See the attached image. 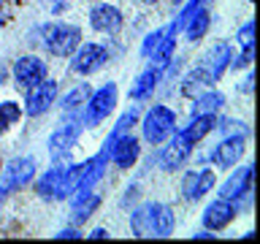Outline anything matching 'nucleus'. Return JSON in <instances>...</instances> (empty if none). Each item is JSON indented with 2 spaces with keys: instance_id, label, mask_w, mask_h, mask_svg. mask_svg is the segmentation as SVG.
Instances as JSON below:
<instances>
[{
  "instance_id": "nucleus-1",
  "label": "nucleus",
  "mask_w": 260,
  "mask_h": 244,
  "mask_svg": "<svg viewBox=\"0 0 260 244\" xmlns=\"http://www.w3.org/2000/svg\"><path fill=\"white\" fill-rule=\"evenodd\" d=\"M130 228H133V236H160V239H166V236L174 233L176 228V217L174 211H171L168 203H144V206H138L133 215H130Z\"/></svg>"
},
{
  "instance_id": "nucleus-2",
  "label": "nucleus",
  "mask_w": 260,
  "mask_h": 244,
  "mask_svg": "<svg viewBox=\"0 0 260 244\" xmlns=\"http://www.w3.org/2000/svg\"><path fill=\"white\" fill-rule=\"evenodd\" d=\"M174 130H176V114H174V109H168L162 103L152 106L141 119L144 141H149L152 146H160L162 141H168Z\"/></svg>"
},
{
  "instance_id": "nucleus-3",
  "label": "nucleus",
  "mask_w": 260,
  "mask_h": 244,
  "mask_svg": "<svg viewBox=\"0 0 260 244\" xmlns=\"http://www.w3.org/2000/svg\"><path fill=\"white\" fill-rule=\"evenodd\" d=\"M81 128H84V111L68 114V122L49 136V155H52V160H71V152L81 136Z\"/></svg>"
},
{
  "instance_id": "nucleus-4",
  "label": "nucleus",
  "mask_w": 260,
  "mask_h": 244,
  "mask_svg": "<svg viewBox=\"0 0 260 244\" xmlns=\"http://www.w3.org/2000/svg\"><path fill=\"white\" fill-rule=\"evenodd\" d=\"M81 44V30L68 22H54L44 30V46L54 57H71Z\"/></svg>"
},
{
  "instance_id": "nucleus-5",
  "label": "nucleus",
  "mask_w": 260,
  "mask_h": 244,
  "mask_svg": "<svg viewBox=\"0 0 260 244\" xmlns=\"http://www.w3.org/2000/svg\"><path fill=\"white\" fill-rule=\"evenodd\" d=\"M117 106V84L114 81H106L101 89H92L89 101L84 103V125L95 128L109 117Z\"/></svg>"
},
{
  "instance_id": "nucleus-6",
  "label": "nucleus",
  "mask_w": 260,
  "mask_h": 244,
  "mask_svg": "<svg viewBox=\"0 0 260 244\" xmlns=\"http://www.w3.org/2000/svg\"><path fill=\"white\" fill-rule=\"evenodd\" d=\"M57 81L54 79H41L38 84L27 87V95H24V114L27 117H41L52 109V103L57 101Z\"/></svg>"
},
{
  "instance_id": "nucleus-7",
  "label": "nucleus",
  "mask_w": 260,
  "mask_h": 244,
  "mask_svg": "<svg viewBox=\"0 0 260 244\" xmlns=\"http://www.w3.org/2000/svg\"><path fill=\"white\" fill-rule=\"evenodd\" d=\"M71 71L73 73H81V76H89V73L101 71L106 60H109V52H106V46L101 44H92V41H87V44H79L76 52L71 54Z\"/></svg>"
},
{
  "instance_id": "nucleus-8",
  "label": "nucleus",
  "mask_w": 260,
  "mask_h": 244,
  "mask_svg": "<svg viewBox=\"0 0 260 244\" xmlns=\"http://www.w3.org/2000/svg\"><path fill=\"white\" fill-rule=\"evenodd\" d=\"M0 176H3V182H0V185H3L8 193L22 190V187L30 185L32 176H36V160H32V158H14L8 166H3Z\"/></svg>"
},
{
  "instance_id": "nucleus-9",
  "label": "nucleus",
  "mask_w": 260,
  "mask_h": 244,
  "mask_svg": "<svg viewBox=\"0 0 260 244\" xmlns=\"http://www.w3.org/2000/svg\"><path fill=\"white\" fill-rule=\"evenodd\" d=\"M106 155H109V160L117 168H133L136 160L141 158V141H138L136 136H130V133H122L111 141Z\"/></svg>"
},
{
  "instance_id": "nucleus-10",
  "label": "nucleus",
  "mask_w": 260,
  "mask_h": 244,
  "mask_svg": "<svg viewBox=\"0 0 260 244\" xmlns=\"http://www.w3.org/2000/svg\"><path fill=\"white\" fill-rule=\"evenodd\" d=\"M11 76L19 87L27 89L32 84H38L41 79H46V63L36 54H22V57H16V63L11 68Z\"/></svg>"
},
{
  "instance_id": "nucleus-11",
  "label": "nucleus",
  "mask_w": 260,
  "mask_h": 244,
  "mask_svg": "<svg viewBox=\"0 0 260 244\" xmlns=\"http://www.w3.org/2000/svg\"><path fill=\"white\" fill-rule=\"evenodd\" d=\"M217 174L211 168H195L182 176V195L184 201H201L209 190H214Z\"/></svg>"
},
{
  "instance_id": "nucleus-12",
  "label": "nucleus",
  "mask_w": 260,
  "mask_h": 244,
  "mask_svg": "<svg viewBox=\"0 0 260 244\" xmlns=\"http://www.w3.org/2000/svg\"><path fill=\"white\" fill-rule=\"evenodd\" d=\"M236 215H239L236 201L217 198L206 206V211H203V228H206V231H225V228L236 220Z\"/></svg>"
},
{
  "instance_id": "nucleus-13",
  "label": "nucleus",
  "mask_w": 260,
  "mask_h": 244,
  "mask_svg": "<svg viewBox=\"0 0 260 244\" xmlns=\"http://www.w3.org/2000/svg\"><path fill=\"white\" fill-rule=\"evenodd\" d=\"M171 136H174V138H171V141L160 149V168H162V171H176V168H182L184 163H187V158H190V152H192V144L187 141V138L179 133V130H174Z\"/></svg>"
},
{
  "instance_id": "nucleus-14",
  "label": "nucleus",
  "mask_w": 260,
  "mask_h": 244,
  "mask_svg": "<svg viewBox=\"0 0 260 244\" xmlns=\"http://www.w3.org/2000/svg\"><path fill=\"white\" fill-rule=\"evenodd\" d=\"M252 176H255L252 166H244L239 171H233V174L222 182V187H219V198H228V201L249 198V193H252Z\"/></svg>"
},
{
  "instance_id": "nucleus-15",
  "label": "nucleus",
  "mask_w": 260,
  "mask_h": 244,
  "mask_svg": "<svg viewBox=\"0 0 260 244\" xmlns=\"http://www.w3.org/2000/svg\"><path fill=\"white\" fill-rule=\"evenodd\" d=\"M244 155V133H233V136H225L222 141L217 144L214 155H211V160H214L217 168H233L236 163L241 160Z\"/></svg>"
},
{
  "instance_id": "nucleus-16",
  "label": "nucleus",
  "mask_w": 260,
  "mask_h": 244,
  "mask_svg": "<svg viewBox=\"0 0 260 244\" xmlns=\"http://www.w3.org/2000/svg\"><path fill=\"white\" fill-rule=\"evenodd\" d=\"M89 24H92V30L98 33H119L122 27V11L117 6H109V3H98L92 11H89Z\"/></svg>"
},
{
  "instance_id": "nucleus-17",
  "label": "nucleus",
  "mask_w": 260,
  "mask_h": 244,
  "mask_svg": "<svg viewBox=\"0 0 260 244\" xmlns=\"http://www.w3.org/2000/svg\"><path fill=\"white\" fill-rule=\"evenodd\" d=\"M231 60H233L231 44H228V41H219V44H214L206 54H203V63H201V65L209 71L211 81H219V76H222L225 68L231 65Z\"/></svg>"
},
{
  "instance_id": "nucleus-18",
  "label": "nucleus",
  "mask_w": 260,
  "mask_h": 244,
  "mask_svg": "<svg viewBox=\"0 0 260 244\" xmlns=\"http://www.w3.org/2000/svg\"><path fill=\"white\" fill-rule=\"evenodd\" d=\"M214 128H217V114H192L190 125H184L179 133H182L187 141L195 146L198 141H203V138H206Z\"/></svg>"
},
{
  "instance_id": "nucleus-19",
  "label": "nucleus",
  "mask_w": 260,
  "mask_h": 244,
  "mask_svg": "<svg viewBox=\"0 0 260 244\" xmlns=\"http://www.w3.org/2000/svg\"><path fill=\"white\" fill-rule=\"evenodd\" d=\"M98 206H101V195L98 193H73L71 195V209H73V215H71V220L73 223H84V220H89L98 211Z\"/></svg>"
},
{
  "instance_id": "nucleus-20",
  "label": "nucleus",
  "mask_w": 260,
  "mask_h": 244,
  "mask_svg": "<svg viewBox=\"0 0 260 244\" xmlns=\"http://www.w3.org/2000/svg\"><path fill=\"white\" fill-rule=\"evenodd\" d=\"M157 81H160V68L141 71V73H138V79L133 81V87H130V98H133V101H146V98H152Z\"/></svg>"
},
{
  "instance_id": "nucleus-21",
  "label": "nucleus",
  "mask_w": 260,
  "mask_h": 244,
  "mask_svg": "<svg viewBox=\"0 0 260 244\" xmlns=\"http://www.w3.org/2000/svg\"><path fill=\"white\" fill-rule=\"evenodd\" d=\"M225 106V95L217 93V89H206V93H198L192 98L190 114H217Z\"/></svg>"
},
{
  "instance_id": "nucleus-22",
  "label": "nucleus",
  "mask_w": 260,
  "mask_h": 244,
  "mask_svg": "<svg viewBox=\"0 0 260 244\" xmlns=\"http://www.w3.org/2000/svg\"><path fill=\"white\" fill-rule=\"evenodd\" d=\"M65 163H71V160H54V166L36 182V193H38L44 201H54V190H57V182H60V174H62V166H65Z\"/></svg>"
},
{
  "instance_id": "nucleus-23",
  "label": "nucleus",
  "mask_w": 260,
  "mask_h": 244,
  "mask_svg": "<svg viewBox=\"0 0 260 244\" xmlns=\"http://www.w3.org/2000/svg\"><path fill=\"white\" fill-rule=\"evenodd\" d=\"M214 81H211V76H209V71L203 68V65H198L195 71H190L187 76L182 79V93L187 95V98H195L198 93H203L206 87H211Z\"/></svg>"
},
{
  "instance_id": "nucleus-24",
  "label": "nucleus",
  "mask_w": 260,
  "mask_h": 244,
  "mask_svg": "<svg viewBox=\"0 0 260 244\" xmlns=\"http://www.w3.org/2000/svg\"><path fill=\"white\" fill-rule=\"evenodd\" d=\"M209 27H211V14H209L206 6H201L198 11L190 16V22L184 24V33H187V38H190L192 44H195V41H201L203 36H206Z\"/></svg>"
},
{
  "instance_id": "nucleus-25",
  "label": "nucleus",
  "mask_w": 260,
  "mask_h": 244,
  "mask_svg": "<svg viewBox=\"0 0 260 244\" xmlns=\"http://www.w3.org/2000/svg\"><path fill=\"white\" fill-rule=\"evenodd\" d=\"M89 95H92V87H89V81H84V84L73 87L68 95L60 101V109L65 114H73V111H84V103L89 101Z\"/></svg>"
},
{
  "instance_id": "nucleus-26",
  "label": "nucleus",
  "mask_w": 260,
  "mask_h": 244,
  "mask_svg": "<svg viewBox=\"0 0 260 244\" xmlns=\"http://www.w3.org/2000/svg\"><path fill=\"white\" fill-rule=\"evenodd\" d=\"M174 49H176V36H171V33L166 30V36L160 38L157 49H154V52H152L154 68H166V65L171 63V57H174Z\"/></svg>"
},
{
  "instance_id": "nucleus-27",
  "label": "nucleus",
  "mask_w": 260,
  "mask_h": 244,
  "mask_svg": "<svg viewBox=\"0 0 260 244\" xmlns=\"http://www.w3.org/2000/svg\"><path fill=\"white\" fill-rule=\"evenodd\" d=\"M136 122H138V111H136V109H130V111L122 114V117L117 119V125H114V130L109 133V138L103 141V152H109V146H111V141H114L117 136H122V133H130V128H133Z\"/></svg>"
},
{
  "instance_id": "nucleus-28",
  "label": "nucleus",
  "mask_w": 260,
  "mask_h": 244,
  "mask_svg": "<svg viewBox=\"0 0 260 244\" xmlns=\"http://www.w3.org/2000/svg\"><path fill=\"white\" fill-rule=\"evenodd\" d=\"M22 117V106L16 101H3L0 103V133H6L8 128H14Z\"/></svg>"
},
{
  "instance_id": "nucleus-29",
  "label": "nucleus",
  "mask_w": 260,
  "mask_h": 244,
  "mask_svg": "<svg viewBox=\"0 0 260 244\" xmlns=\"http://www.w3.org/2000/svg\"><path fill=\"white\" fill-rule=\"evenodd\" d=\"M162 36H166V30H162V27H160V30H152L149 36H146V41L141 44V54H144V57H149L154 49H157V44H160V38H162Z\"/></svg>"
},
{
  "instance_id": "nucleus-30",
  "label": "nucleus",
  "mask_w": 260,
  "mask_h": 244,
  "mask_svg": "<svg viewBox=\"0 0 260 244\" xmlns=\"http://www.w3.org/2000/svg\"><path fill=\"white\" fill-rule=\"evenodd\" d=\"M252 57H255V44H247V46H244V52L236 57V60H231V65H233L236 71H239V68H249Z\"/></svg>"
},
{
  "instance_id": "nucleus-31",
  "label": "nucleus",
  "mask_w": 260,
  "mask_h": 244,
  "mask_svg": "<svg viewBox=\"0 0 260 244\" xmlns=\"http://www.w3.org/2000/svg\"><path fill=\"white\" fill-rule=\"evenodd\" d=\"M252 33H255V22H247V24H244V27L239 30V44L241 46H247V44H255V41H252Z\"/></svg>"
},
{
  "instance_id": "nucleus-32",
  "label": "nucleus",
  "mask_w": 260,
  "mask_h": 244,
  "mask_svg": "<svg viewBox=\"0 0 260 244\" xmlns=\"http://www.w3.org/2000/svg\"><path fill=\"white\" fill-rule=\"evenodd\" d=\"M54 239H81V233L76 228H62L60 233H54Z\"/></svg>"
},
{
  "instance_id": "nucleus-33",
  "label": "nucleus",
  "mask_w": 260,
  "mask_h": 244,
  "mask_svg": "<svg viewBox=\"0 0 260 244\" xmlns=\"http://www.w3.org/2000/svg\"><path fill=\"white\" fill-rule=\"evenodd\" d=\"M89 239H109V231H106V228H95V231L89 233Z\"/></svg>"
},
{
  "instance_id": "nucleus-34",
  "label": "nucleus",
  "mask_w": 260,
  "mask_h": 244,
  "mask_svg": "<svg viewBox=\"0 0 260 244\" xmlns=\"http://www.w3.org/2000/svg\"><path fill=\"white\" fill-rule=\"evenodd\" d=\"M192 239H214V233H209L206 228H203V231H198V233H192Z\"/></svg>"
},
{
  "instance_id": "nucleus-35",
  "label": "nucleus",
  "mask_w": 260,
  "mask_h": 244,
  "mask_svg": "<svg viewBox=\"0 0 260 244\" xmlns=\"http://www.w3.org/2000/svg\"><path fill=\"white\" fill-rule=\"evenodd\" d=\"M252 81H255V79H252V73H249V76L244 79V84H241V89H244V93H252Z\"/></svg>"
},
{
  "instance_id": "nucleus-36",
  "label": "nucleus",
  "mask_w": 260,
  "mask_h": 244,
  "mask_svg": "<svg viewBox=\"0 0 260 244\" xmlns=\"http://www.w3.org/2000/svg\"><path fill=\"white\" fill-rule=\"evenodd\" d=\"M6 198H8V190H6V187H3V185H0V203H3Z\"/></svg>"
},
{
  "instance_id": "nucleus-37",
  "label": "nucleus",
  "mask_w": 260,
  "mask_h": 244,
  "mask_svg": "<svg viewBox=\"0 0 260 244\" xmlns=\"http://www.w3.org/2000/svg\"><path fill=\"white\" fill-rule=\"evenodd\" d=\"M3 79H6V65H0V84H3Z\"/></svg>"
},
{
  "instance_id": "nucleus-38",
  "label": "nucleus",
  "mask_w": 260,
  "mask_h": 244,
  "mask_svg": "<svg viewBox=\"0 0 260 244\" xmlns=\"http://www.w3.org/2000/svg\"><path fill=\"white\" fill-rule=\"evenodd\" d=\"M144 3H157V0H144Z\"/></svg>"
},
{
  "instance_id": "nucleus-39",
  "label": "nucleus",
  "mask_w": 260,
  "mask_h": 244,
  "mask_svg": "<svg viewBox=\"0 0 260 244\" xmlns=\"http://www.w3.org/2000/svg\"><path fill=\"white\" fill-rule=\"evenodd\" d=\"M0 171H3V160H0Z\"/></svg>"
}]
</instances>
